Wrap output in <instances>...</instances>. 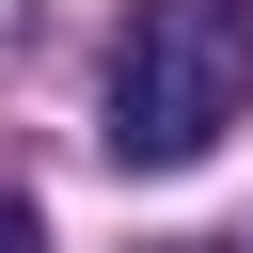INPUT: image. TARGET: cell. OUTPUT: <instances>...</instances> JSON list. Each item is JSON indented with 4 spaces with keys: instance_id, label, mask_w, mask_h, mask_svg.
Returning a JSON list of instances; mask_svg holds the SVG:
<instances>
[{
    "instance_id": "obj_1",
    "label": "cell",
    "mask_w": 253,
    "mask_h": 253,
    "mask_svg": "<svg viewBox=\"0 0 253 253\" xmlns=\"http://www.w3.org/2000/svg\"><path fill=\"white\" fill-rule=\"evenodd\" d=\"M253 111V0H126L111 32V158L126 174H190L221 126Z\"/></svg>"
},
{
    "instance_id": "obj_2",
    "label": "cell",
    "mask_w": 253,
    "mask_h": 253,
    "mask_svg": "<svg viewBox=\"0 0 253 253\" xmlns=\"http://www.w3.org/2000/svg\"><path fill=\"white\" fill-rule=\"evenodd\" d=\"M0 253H47V237H32V206H0Z\"/></svg>"
},
{
    "instance_id": "obj_3",
    "label": "cell",
    "mask_w": 253,
    "mask_h": 253,
    "mask_svg": "<svg viewBox=\"0 0 253 253\" xmlns=\"http://www.w3.org/2000/svg\"><path fill=\"white\" fill-rule=\"evenodd\" d=\"M158 253H206V237H158Z\"/></svg>"
}]
</instances>
